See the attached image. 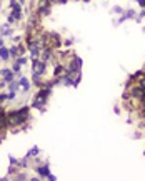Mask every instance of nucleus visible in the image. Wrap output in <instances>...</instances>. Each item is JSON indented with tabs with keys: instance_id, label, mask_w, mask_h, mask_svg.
Here are the masks:
<instances>
[{
	"instance_id": "dca6fc26",
	"label": "nucleus",
	"mask_w": 145,
	"mask_h": 181,
	"mask_svg": "<svg viewBox=\"0 0 145 181\" xmlns=\"http://www.w3.org/2000/svg\"><path fill=\"white\" fill-rule=\"evenodd\" d=\"M62 70H64V68L60 67V65H57V67H55V72H53V73H55V76H59V75L62 73Z\"/></svg>"
},
{
	"instance_id": "423d86ee",
	"label": "nucleus",
	"mask_w": 145,
	"mask_h": 181,
	"mask_svg": "<svg viewBox=\"0 0 145 181\" xmlns=\"http://www.w3.org/2000/svg\"><path fill=\"white\" fill-rule=\"evenodd\" d=\"M35 169H37V173H39L40 176H45V178L50 174V171H48V165H47V163L45 165H42V166H37Z\"/></svg>"
},
{
	"instance_id": "5701e85b",
	"label": "nucleus",
	"mask_w": 145,
	"mask_h": 181,
	"mask_svg": "<svg viewBox=\"0 0 145 181\" xmlns=\"http://www.w3.org/2000/svg\"><path fill=\"white\" fill-rule=\"evenodd\" d=\"M3 47V38H2V37H0V48Z\"/></svg>"
},
{
	"instance_id": "1a4fd4ad",
	"label": "nucleus",
	"mask_w": 145,
	"mask_h": 181,
	"mask_svg": "<svg viewBox=\"0 0 145 181\" xmlns=\"http://www.w3.org/2000/svg\"><path fill=\"white\" fill-rule=\"evenodd\" d=\"M50 58H52V50H50V48H45V52L42 53V60L47 63V61L50 60Z\"/></svg>"
},
{
	"instance_id": "39448f33",
	"label": "nucleus",
	"mask_w": 145,
	"mask_h": 181,
	"mask_svg": "<svg viewBox=\"0 0 145 181\" xmlns=\"http://www.w3.org/2000/svg\"><path fill=\"white\" fill-rule=\"evenodd\" d=\"M19 85H20V88H22L23 92H28V90H30V85H32V83H30V81L27 80L25 76H20V80H19Z\"/></svg>"
},
{
	"instance_id": "9b49d317",
	"label": "nucleus",
	"mask_w": 145,
	"mask_h": 181,
	"mask_svg": "<svg viewBox=\"0 0 145 181\" xmlns=\"http://www.w3.org/2000/svg\"><path fill=\"white\" fill-rule=\"evenodd\" d=\"M40 153V150H39V146H33L32 150H30V151H28V153L25 154L27 158H32V156H37V154Z\"/></svg>"
},
{
	"instance_id": "f03ea898",
	"label": "nucleus",
	"mask_w": 145,
	"mask_h": 181,
	"mask_svg": "<svg viewBox=\"0 0 145 181\" xmlns=\"http://www.w3.org/2000/svg\"><path fill=\"white\" fill-rule=\"evenodd\" d=\"M28 50H30L32 58H39V57H40V45H39V42L28 40Z\"/></svg>"
},
{
	"instance_id": "6e6552de",
	"label": "nucleus",
	"mask_w": 145,
	"mask_h": 181,
	"mask_svg": "<svg viewBox=\"0 0 145 181\" xmlns=\"http://www.w3.org/2000/svg\"><path fill=\"white\" fill-rule=\"evenodd\" d=\"M10 23H5V25H2V28H0V35L2 37H8V35H12V30H10V27H8Z\"/></svg>"
},
{
	"instance_id": "7ed1b4c3",
	"label": "nucleus",
	"mask_w": 145,
	"mask_h": 181,
	"mask_svg": "<svg viewBox=\"0 0 145 181\" xmlns=\"http://www.w3.org/2000/svg\"><path fill=\"white\" fill-rule=\"evenodd\" d=\"M32 70H33V72H37V73H40V75H44V73H45V61L39 60V58H33Z\"/></svg>"
},
{
	"instance_id": "2eb2a0df",
	"label": "nucleus",
	"mask_w": 145,
	"mask_h": 181,
	"mask_svg": "<svg viewBox=\"0 0 145 181\" xmlns=\"http://www.w3.org/2000/svg\"><path fill=\"white\" fill-rule=\"evenodd\" d=\"M15 96H17V95H15V92H12V90H10V92H8V95H7V100H15Z\"/></svg>"
},
{
	"instance_id": "aec40b11",
	"label": "nucleus",
	"mask_w": 145,
	"mask_h": 181,
	"mask_svg": "<svg viewBox=\"0 0 145 181\" xmlns=\"http://www.w3.org/2000/svg\"><path fill=\"white\" fill-rule=\"evenodd\" d=\"M7 100V95L5 93H0V103H3Z\"/></svg>"
},
{
	"instance_id": "b1692460",
	"label": "nucleus",
	"mask_w": 145,
	"mask_h": 181,
	"mask_svg": "<svg viewBox=\"0 0 145 181\" xmlns=\"http://www.w3.org/2000/svg\"><path fill=\"white\" fill-rule=\"evenodd\" d=\"M84 2H88V0H84Z\"/></svg>"
},
{
	"instance_id": "f257e3e1",
	"label": "nucleus",
	"mask_w": 145,
	"mask_h": 181,
	"mask_svg": "<svg viewBox=\"0 0 145 181\" xmlns=\"http://www.w3.org/2000/svg\"><path fill=\"white\" fill-rule=\"evenodd\" d=\"M28 111H30L28 107H22L15 111H10L8 116H7L8 118V126H22L28 118Z\"/></svg>"
},
{
	"instance_id": "a211bd4d",
	"label": "nucleus",
	"mask_w": 145,
	"mask_h": 181,
	"mask_svg": "<svg viewBox=\"0 0 145 181\" xmlns=\"http://www.w3.org/2000/svg\"><path fill=\"white\" fill-rule=\"evenodd\" d=\"M113 12H115V14H124V10L120 7H113Z\"/></svg>"
},
{
	"instance_id": "6ab92c4d",
	"label": "nucleus",
	"mask_w": 145,
	"mask_h": 181,
	"mask_svg": "<svg viewBox=\"0 0 145 181\" xmlns=\"http://www.w3.org/2000/svg\"><path fill=\"white\" fill-rule=\"evenodd\" d=\"M17 163H19V161L15 160L13 156H10V165H13V166H17Z\"/></svg>"
},
{
	"instance_id": "ddd939ff",
	"label": "nucleus",
	"mask_w": 145,
	"mask_h": 181,
	"mask_svg": "<svg viewBox=\"0 0 145 181\" xmlns=\"http://www.w3.org/2000/svg\"><path fill=\"white\" fill-rule=\"evenodd\" d=\"M20 67H22V65H20L19 61L15 60V63H13V68H12L13 72H15V75H20Z\"/></svg>"
},
{
	"instance_id": "f3484780",
	"label": "nucleus",
	"mask_w": 145,
	"mask_h": 181,
	"mask_svg": "<svg viewBox=\"0 0 145 181\" xmlns=\"http://www.w3.org/2000/svg\"><path fill=\"white\" fill-rule=\"evenodd\" d=\"M15 180H27V174L25 173H19L15 176Z\"/></svg>"
},
{
	"instance_id": "412c9836",
	"label": "nucleus",
	"mask_w": 145,
	"mask_h": 181,
	"mask_svg": "<svg viewBox=\"0 0 145 181\" xmlns=\"http://www.w3.org/2000/svg\"><path fill=\"white\" fill-rule=\"evenodd\" d=\"M47 180H50V181H55V180H57V176H53V174L50 173V174H48V176H47Z\"/></svg>"
},
{
	"instance_id": "4be33fe9",
	"label": "nucleus",
	"mask_w": 145,
	"mask_h": 181,
	"mask_svg": "<svg viewBox=\"0 0 145 181\" xmlns=\"http://www.w3.org/2000/svg\"><path fill=\"white\" fill-rule=\"evenodd\" d=\"M137 2H139L140 7H145V0H137Z\"/></svg>"
},
{
	"instance_id": "f8f14e48",
	"label": "nucleus",
	"mask_w": 145,
	"mask_h": 181,
	"mask_svg": "<svg viewBox=\"0 0 145 181\" xmlns=\"http://www.w3.org/2000/svg\"><path fill=\"white\" fill-rule=\"evenodd\" d=\"M20 85H19V81H15V80H12L10 81V85H8V88L12 90V92H17V88H19Z\"/></svg>"
},
{
	"instance_id": "0eeeda50",
	"label": "nucleus",
	"mask_w": 145,
	"mask_h": 181,
	"mask_svg": "<svg viewBox=\"0 0 145 181\" xmlns=\"http://www.w3.org/2000/svg\"><path fill=\"white\" fill-rule=\"evenodd\" d=\"M10 58V48H5V47H2L0 48V60H3L7 61Z\"/></svg>"
},
{
	"instance_id": "9d476101",
	"label": "nucleus",
	"mask_w": 145,
	"mask_h": 181,
	"mask_svg": "<svg viewBox=\"0 0 145 181\" xmlns=\"http://www.w3.org/2000/svg\"><path fill=\"white\" fill-rule=\"evenodd\" d=\"M10 57H12L13 60H17L20 57V50H19V47H12L10 48Z\"/></svg>"
},
{
	"instance_id": "4468645a",
	"label": "nucleus",
	"mask_w": 145,
	"mask_h": 181,
	"mask_svg": "<svg viewBox=\"0 0 145 181\" xmlns=\"http://www.w3.org/2000/svg\"><path fill=\"white\" fill-rule=\"evenodd\" d=\"M17 61H19V63L22 65V67H23V65H27V58L23 57V55H20L19 58H17Z\"/></svg>"
},
{
	"instance_id": "20e7f679",
	"label": "nucleus",
	"mask_w": 145,
	"mask_h": 181,
	"mask_svg": "<svg viewBox=\"0 0 145 181\" xmlns=\"http://www.w3.org/2000/svg\"><path fill=\"white\" fill-rule=\"evenodd\" d=\"M0 73H2V76H3V80H5L7 83H10V81L15 78V72L10 70V68H2V70H0Z\"/></svg>"
}]
</instances>
